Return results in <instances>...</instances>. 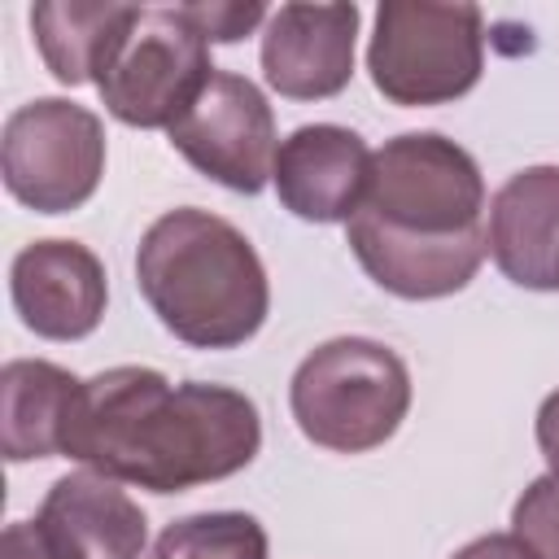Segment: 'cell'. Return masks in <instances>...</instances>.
<instances>
[{"mask_svg": "<svg viewBox=\"0 0 559 559\" xmlns=\"http://www.w3.org/2000/svg\"><path fill=\"white\" fill-rule=\"evenodd\" d=\"M35 520L61 559H140L148 542L140 502L92 467L52 480Z\"/></svg>", "mask_w": 559, "mask_h": 559, "instance_id": "7c38bea8", "label": "cell"}, {"mask_svg": "<svg viewBox=\"0 0 559 559\" xmlns=\"http://www.w3.org/2000/svg\"><path fill=\"white\" fill-rule=\"evenodd\" d=\"M170 144L214 183L231 192H262L275 170V114L258 83L214 70L197 100L170 122Z\"/></svg>", "mask_w": 559, "mask_h": 559, "instance_id": "ba28073f", "label": "cell"}, {"mask_svg": "<svg viewBox=\"0 0 559 559\" xmlns=\"http://www.w3.org/2000/svg\"><path fill=\"white\" fill-rule=\"evenodd\" d=\"M135 284L148 310L197 349H236L266 323L271 284L258 249L227 218L166 210L135 249Z\"/></svg>", "mask_w": 559, "mask_h": 559, "instance_id": "3957f363", "label": "cell"}, {"mask_svg": "<svg viewBox=\"0 0 559 559\" xmlns=\"http://www.w3.org/2000/svg\"><path fill=\"white\" fill-rule=\"evenodd\" d=\"M537 445H542L550 472H559V389H555V393L542 402V411H537Z\"/></svg>", "mask_w": 559, "mask_h": 559, "instance_id": "44dd1931", "label": "cell"}, {"mask_svg": "<svg viewBox=\"0 0 559 559\" xmlns=\"http://www.w3.org/2000/svg\"><path fill=\"white\" fill-rule=\"evenodd\" d=\"M0 170L13 201L35 214L87 205L105 175V127L87 105L39 96L4 118Z\"/></svg>", "mask_w": 559, "mask_h": 559, "instance_id": "52a82bcc", "label": "cell"}, {"mask_svg": "<svg viewBox=\"0 0 559 559\" xmlns=\"http://www.w3.org/2000/svg\"><path fill=\"white\" fill-rule=\"evenodd\" d=\"M511 533L537 555L559 559V472L537 476L511 507Z\"/></svg>", "mask_w": 559, "mask_h": 559, "instance_id": "e0dca14e", "label": "cell"}, {"mask_svg": "<svg viewBox=\"0 0 559 559\" xmlns=\"http://www.w3.org/2000/svg\"><path fill=\"white\" fill-rule=\"evenodd\" d=\"M266 528L245 511H201L162 528L148 559H266Z\"/></svg>", "mask_w": 559, "mask_h": 559, "instance_id": "2e32d148", "label": "cell"}, {"mask_svg": "<svg viewBox=\"0 0 559 559\" xmlns=\"http://www.w3.org/2000/svg\"><path fill=\"white\" fill-rule=\"evenodd\" d=\"M358 4H280L262 31V74L288 100H328L354 79Z\"/></svg>", "mask_w": 559, "mask_h": 559, "instance_id": "30bf717a", "label": "cell"}, {"mask_svg": "<svg viewBox=\"0 0 559 559\" xmlns=\"http://www.w3.org/2000/svg\"><path fill=\"white\" fill-rule=\"evenodd\" d=\"M210 74H214L210 44L188 22L183 4L175 9L131 4L92 83L118 122L144 127V131L153 127L170 131V122L197 100Z\"/></svg>", "mask_w": 559, "mask_h": 559, "instance_id": "8992f818", "label": "cell"}, {"mask_svg": "<svg viewBox=\"0 0 559 559\" xmlns=\"http://www.w3.org/2000/svg\"><path fill=\"white\" fill-rule=\"evenodd\" d=\"M79 376L44 358H13L0 371V450L9 463L61 454Z\"/></svg>", "mask_w": 559, "mask_h": 559, "instance_id": "5bb4252c", "label": "cell"}, {"mask_svg": "<svg viewBox=\"0 0 559 559\" xmlns=\"http://www.w3.org/2000/svg\"><path fill=\"white\" fill-rule=\"evenodd\" d=\"M22 323L44 341H83L105 314V266L79 240H31L9 266Z\"/></svg>", "mask_w": 559, "mask_h": 559, "instance_id": "9c48e42d", "label": "cell"}, {"mask_svg": "<svg viewBox=\"0 0 559 559\" xmlns=\"http://www.w3.org/2000/svg\"><path fill=\"white\" fill-rule=\"evenodd\" d=\"M188 22L205 35V44H236L240 35H249L253 26H262L271 13L266 4H227V0H214V4H183Z\"/></svg>", "mask_w": 559, "mask_h": 559, "instance_id": "ac0fdd59", "label": "cell"}, {"mask_svg": "<svg viewBox=\"0 0 559 559\" xmlns=\"http://www.w3.org/2000/svg\"><path fill=\"white\" fill-rule=\"evenodd\" d=\"M288 406L306 441L336 454H367L402 428L411 411V371L371 336H336L301 358Z\"/></svg>", "mask_w": 559, "mask_h": 559, "instance_id": "277c9868", "label": "cell"}, {"mask_svg": "<svg viewBox=\"0 0 559 559\" xmlns=\"http://www.w3.org/2000/svg\"><path fill=\"white\" fill-rule=\"evenodd\" d=\"M367 175L371 148L358 131L336 122H310L280 140L271 183L288 214L306 223H349L367 192Z\"/></svg>", "mask_w": 559, "mask_h": 559, "instance_id": "8fae6325", "label": "cell"}, {"mask_svg": "<svg viewBox=\"0 0 559 559\" xmlns=\"http://www.w3.org/2000/svg\"><path fill=\"white\" fill-rule=\"evenodd\" d=\"M489 253L498 271L533 293L559 288V166L515 170L489 201Z\"/></svg>", "mask_w": 559, "mask_h": 559, "instance_id": "4fadbf2b", "label": "cell"}, {"mask_svg": "<svg viewBox=\"0 0 559 559\" xmlns=\"http://www.w3.org/2000/svg\"><path fill=\"white\" fill-rule=\"evenodd\" d=\"M131 13V4L118 0H52V4H35L31 9V31L39 44L44 66L52 70L57 83H87L96 79V66L114 39V31L122 26V17Z\"/></svg>", "mask_w": 559, "mask_h": 559, "instance_id": "9a60e30c", "label": "cell"}, {"mask_svg": "<svg viewBox=\"0 0 559 559\" xmlns=\"http://www.w3.org/2000/svg\"><path fill=\"white\" fill-rule=\"evenodd\" d=\"M454 559H537V555L515 533H489V537H476L463 550H454Z\"/></svg>", "mask_w": 559, "mask_h": 559, "instance_id": "ffe728a7", "label": "cell"}, {"mask_svg": "<svg viewBox=\"0 0 559 559\" xmlns=\"http://www.w3.org/2000/svg\"><path fill=\"white\" fill-rule=\"evenodd\" d=\"M0 559H61V555H57L52 542L44 537L39 520H17V524H9L4 537H0Z\"/></svg>", "mask_w": 559, "mask_h": 559, "instance_id": "d6986e66", "label": "cell"}, {"mask_svg": "<svg viewBox=\"0 0 559 559\" xmlns=\"http://www.w3.org/2000/svg\"><path fill=\"white\" fill-rule=\"evenodd\" d=\"M258 445L262 419L240 389L109 367L79 384L61 454L122 485L183 493L245 472Z\"/></svg>", "mask_w": 559, "mask_h": 559, "instance_id": "6da1fadb", "label": "cell"}, {"mask_svg": "<svg viewBox=\"0 0 559 559\" xmlns=\"http://www.w3.org/2000/svg\"><path fill=\"white\" fill-rule=\"evenodd\" d=\"M367 70L393 105L459 100L485 70V13L476 4L384 0L367 44Z\"/></svg>", "mask_w": 559, "mask_h": 559, "instance_id": "5b68a950", "label": "cell"}, {"mask_svg": "<svg viewBox=\"0 0 559 559\" xmlns=\"http://www.w3.org/2000/svg\"><path fill=\"white\" fill-rule=\"evenodd\" d=\"M345 240L393 297L432 301L472 284L485 262V179L441 131H406L371 153V175Z\"/></svg>", "mask_w": 559, "mask_h": 559, "instance_id": "7a4b0ae2", "label": "cell"}]
</instances>
